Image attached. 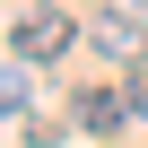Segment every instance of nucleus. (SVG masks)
<instances>
[{
  "instance_id": "nucleus-1",
  "label": "nucleus",
  "mask_w": 148,
  "mask_h": 148,
  "mask_svg": "<svg viewBox=\"0 0 148 148\" xmlns=\"http://www.w3.org/2000/svg\"><path fill=\"white\" fill-rule=\"evenodd\" d=\"M52 52H70V18L61 9H26L9 26V61H52Z\"/></svg>"
},
{
  "instance_id": "nucleus-2",
  "label": "nucleus",
  "mask_w": 148,
  "mask_h": 148,
  "mask_svg": "<svg viewBox=\"0 0 148 148\" xmlns=\"http://www.w3.org/2000/svg\"><path fill=\"white\" fill-rule=\"evenodd\" d=\"M87 44H96V52H105V61H139V52H148V44H139V26H131V18H96V26H87Z\"/></svg>"
},
{
  "instance_id": "nucleus-3",
  "label": "nucleus",
  "mask_w": 148,
  "mask_h": 148,
  "mask_svg": "<svg viewBox=\"0 0 148 148\" xmlns=\"http://www.w3.org/2000/svg\"><path fill=\"white\" fill-rule=\"evenodd\" d=\"M122 113H131L122 87H87V96H79V131H122Z\"/></svg>"
},
{
  "instance_id": "nucleus-4",
  "label": "nucleus",
  "mask_w": 148,
  "mask_h": 148,
  "mask_svg": "<svg viewBox=\"0 0 148 148\" xmlns=\"http://www.w3.org/2000/svg\"><path fill=\"white\" fill-rule=\"evenodd\" d=\"M131 113H148V70H139V79H131Z\"/></svg>"
},
{
  "instance_id": "nucleus-5",
  "label": "nucleus",
  "mask_w": 148,
  "mask_h": 148,
  "mask_svg": "<svg viewBox=\"0 0 148 148\" xmlns=\"http://www.w3.org/2000/svg\"><path fill=\"white\" fill-rule=\"evenodd\" d=\"M131 9H139V18H148V0H131Z\"/></svg>"
}]
</instances>
